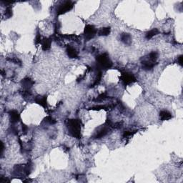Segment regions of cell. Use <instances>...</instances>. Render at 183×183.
I'll return each instance as SVG.
<instances>
[{"label":"cell","instance_id":"obj_23","mask_svg":"<svg viewBox=\"0 0 183 183\" xmlns=\"http://www.w3.org/2000/svg\"><path fill=\"white\" fill-rule=\"evenodd\" d=\"M45 122H46L47 123H49V125H54L55 124V123L57 122V121L55 120H54L52 117H47L46 118H45V120H44Z\"/></svg>","mask_w":183,"mask_h":183},{"label":"cell","instance_id":"obj_14","mask_svg":"<svg viewBox=\"0 0 183 183\" xmlns=\"http://www.w3.org/2000/svg\"><path fill=\"white\" fill-rule=\"evenodd\" d=\"M52 42V40L51 38H47V37H46V38L42 39L41 45L42 49L43 51H48L50 49Z\"/></svg>","mask_w":183,"mask_h":183},{"label":"cell","instance_id":"obj_12","mask_svg":"<svg viewBox=\"0 0 183 183\" xmlns=\"http://www.w3.org/2000/svg\"><path fill=\"white\" fill-rule=\"evenodd\" d=\"M66 53L69 58L75 59L78 57V52L75 47H72L71 45H67Z\"/></svg>","mask_w":183,"mask_h":183},{"label":"cell","instance_id":"obj_17","mask_svg":"<svg viewBox=\"0 0 183 183\" xmlns=\"http://www.w3.org/2000/svg\"><path fill=\"white\" fill-rule=\"evenodd\" d=\"M110 32L111 28L109 27H102L99 31H97V34H98L99 36H101V37H107V36H108L110 34Z\"/></svg>","mask_w":183,"mask_h":183},{"label":"cell","instance_id":"obj_11","mask_svg":"<svg viewBox=\"0 0 183 183\" xmlns=\"http://www.w3.org/2000/svg\"><path fill=\"white\" fill-rule=\"evenodd\" d=\"M35 102L37 104H38L44 107L45 109L48 108V105H47V95H38V96L35 97Z\"/></svg>","mask_w":183,"mask_h":183},{"label":"cell","instance_id":"obj_8","mask_svg":"<svg viewBox=\"0 0 183 183\" xmlns=\"http://www.w3.org/2000/svg\"><path fill=\"white\" fill-rule=\"evenodd\" d=\"M141 65H142V69L143 70L151 71L158 65V62L151 60L148 56H145L141 59Z\"/></svg>","mask_w":183,"mask_h":183},{"label":"cell","instance_id":"obj_2","mask_svg":"<svg viewBox=\"0 0 183 183\" xmlns=\"http://www.w3.org/2000/svg\"><path fill=\"white\" fill-rule=\"evenodd\" d=\"M112 62L107 52L100 54L96 57L95 69L96 70H107L112 67Z\"/></svg>","mask_w":183,"mask_h":183},{"label":"cell","instance_id":"obj_24","mask_svg":"<svg viewBox=\"0 0 183 183\" xmlns=\"http://www.w3.org/2000/svg\"><path fill=\"white\" fill-rule=\"evenodd\" d=\"M8 61L9 62H12L15 63V64H17V65H19L21 66L22 65V62L19 60V59L17 58V57H12V58H7V59Z\"/></svg>","mask_w":183,"mask_h":183},{"label":"cell","instance_id":"obj_19","mask_svg":"<svg viewBox=\"0 0 183 183\" xmlns=\"http://www.w3.org/2000/svg\"><path fill=\"white\" fill-rule=\"evenodd\" d=\"M137 130L135 131H125L124 133L122 135V138L125 139L126 140H129L130 139L132 138L135 133H136Z\"/></svg>","mask_w":183,"mask_h":183},{"label":"cell","instance_id":"obj_10","mask_svg":"<svg viewBox=\"0 0 183 183\" xmlns=\"http://www.w3.org/2000/svg\"><path fill=\"white\" fill-rule=\"evenodd\" d=\"M9 120L12 125H15L16 123H18L21 120L20 114L17 110H11L9 112Z\"/></svg>","mask_w":183,"mask_h":183},{"label":"cell","instance_id":"obj_25","mask_svg":"<svg viewBox=\"0 0 183 183\" xmlns=\"http://www.w3.org/2000/svg\"><path fill=\"white\" fill-rule=\"evenodd\" d=\"M42 41V39L40 33H39V32H37V35H36V37H35V45H39V44H41Z\"/></svg>","mask_w":183,"mask_h":183},{"label":"cell","instance_id":"obj_28","mask_svg":"<svg viewBox=\"0 0 183 183\" xmlns=\"http://www.w3.org/2000/svg\"><path fill=\"white\" fill-rule=\"evenodd\" d=\"M60 22H57L56 23H55V30H58V29H59V27H60Z\"/></svg>","mask_w":183,"mask_h":183},{"label":"cell","instance_id":"obj_3","mask_svg":"<svg viewBox=\"0 0 183 183\" xmlns=\"http://www.w3.org/2000/svg\"><path fill=\"white\" fill-rule=\"evenodd\" d=\"M32 165L29 163L25 165H16L14 167L12 171V175L17 178H23L28 176L31 173Z\"/></svg>","mask_w":183,"mask_h":183},{"label":"cell","instance_id":"obj_5","mask_svg":"<svg viewBox=\"0 0 183 183\" xmlns=\"http://www.w3.org/2000/svg\"><path fill=\"white\" fill-rule=\"evenodd\" d=\"M120 79V81L122 82V85H124V86H128V85L133 84V83L136 82L137 81L135 75L133 74L132 72L127 71L122 72H121Z\"/></svg>","mask_w":183,"mask_h":183},{"label":"cell","instance_id":"obj_16","mask_svg":"<svg viewBox=\"0 0 183 183\" xmlns=\"http://www.w3.org/2000/svg\"><path fill=\"white\" fill-rule=\"evenodd\" d=\"M160 33V32L159 31L158 29L153 28L151 29V30L145 33V37L147 40H150V39L152 38V37H154L155 36H157L158 35H159Z\"/></svg>","mask_w":183,"mask_h":183},{"label":"cell","instance_id":"obj_20","mask_svg":"<svg viewBox=\"0 0 183 183\" xmlns=\"http://www.w3.org/2000/svg\"><path fill=\"white\" fill-rule=\"evenodd\" d=\"M13 15V12H12V9L11 7H7L6 8L5 11V16L7 19H9V18H11Z\"/></svg>","mask_w":183,"mask_h":183},{"label":"cell","instance_id":"obj_6","mask_svg":"<svg viewBox=\"0 0 183 183\" xmlns=\"http://www.w3.org/2000/svg\"><path fill=\"white\" fill-rule=\"evenodd\" d=\"M74 2L72 1H65L62 2L60 5H59L56 9V14L57 16L65 15V13L68 12L73 9Z\"/></svg>","mask_w":183,"mask_h":183},{"label":"cell","instance_id":"obj_9","mask_svg":"<svg viewBox=\"0 0 183 183\" xmlns=\"http://www.w3.org/2000/svg\"><path fill=\"white\" fill-rule=\"evenodd\" d=\"M35 83V81L29 77H25L21 80V85L24 90H30Z\"/></svg>","mask_w":183,"mask_h":183},{"label":"cell","instance_id":"obj_22","mask_svg":"<svg viewBox=\"0 0 183 183\" xmlns=\"http://www.w3.org/2000/svg\"><path fill=\"white\" fill-rule=\"evenodd\" d=\"M109 97L107 96L106 93H102V94L99 95L98 97H97L96 99H95V101H97V102H101V101L105 100V99H108Z\"/></svg>","mask_w":183,"mask_h":183},{"label":"cell","instance_id":"obj_18","mask_svg":"<svg viewBox=\"0 0 183 183\" xmlns=\"http://www.w3.org/2000/svg\"><path fill=\"white\" fill-rule=\"evenodd\" d=\"M97 75H96V77H95V82H94V83L92 84V87H94L95 86H97V85H98L99 83H100L101 79H102V71L97 70Z\"/></svg>","mask_w":183,"mask_h":183},{"label":"cell","instance_id":"obj_7","mask_svg":"<svg viewBox=\"0 0 183 183\" xmlns=\"http://www.w3.org/2000/svg\"><path fill=\"white\" fill-rule=\"evenodd\" d=\"M97 34V30L94 25H87L85 26L84 30V37L85 41L88 42L92 39Z\"/></svg>","mask_w":183,"mask_h":183},{"label":"cell","instance_id":"obj_21","mask_svg":"<svg viewBox=\"0 0 183 183\" xmlns=\"http://www.w3.org/2000/svg\"><path fill=\"white\" fill-rule=\"evenodd\" d=\"M113 106L110 105V106H107V105H97V106L92 107L89 109H93V110H99V109H106L109 108H112Z\"/></svg>","mask_w":183,"mask_h":183},{"label":"cell","instance_id":"obj_4","mask_svg":"<svg viewBox=\"0 0 183 183\" xmlns=\"http://www.w3.org/2000/svg\"><path fill=\"white\" fill-rule=\"evenodd\" d=\"M111 127H114V124H112L110 120H107L104 125H102L97 129V131H95L94 135H92V138L95 140H99L106 136L110 131Z\"/></svg>","mask_w":183,"mask_h":183},{"label":"cell","instance_id":"obj_27","mask_svg":"<svg viewBox=\"0 0 183 183\" xmlns=\"http://www.w3.org/2000/svg\"><path fill=\"white\" fill-rule=\"evenodd\" d=\"M177 61H178V65H180V66H182L183 64H182V55H180L178 57V59H177Z\"/></svg>","mask_w":183,"mask_h":183},{"label":"cell","instance_id":"obj_1","mask_svg":"<svg viewBox=\"0 0 183 183\" xmlns=\"http://www.w3.org/2000/svg\"><path fill=\"white\" fill-rule=\"evenodd\" d=\"M67 132L69 136L76 139L82 137V122L79 119H68L65 122Z\"/></svg>","mask_w":183,"mask_h":183},{"label":"cell","instance_id":"obj_13","mask_svg":"<svg viewBox=\"0 0 183 183\" xmlns=\"http://www.w3.org/2000/svg\"><path fill=\"white\" fill-rule=\"evenodd\" d=\"M120 40L125 45H130L132 43V36L129 33H122L120 35Z\"/></svg>","mask_w":183,"mask_h":183},{"label":"cell","instance_id":"obj_15","mask_svg":"<svg viewBox=\"0 0 183 183\" xmlns=\"http://www.w3.org/2000/svg\"><path fill=\"white\" fill-rule=\"evenodd\" d=\"M160 118L161 121H168L172 118V113L168 110H162L160 112Z\"/></svg>","mask_w":183,"mask_h":183},{"label":"cell","instance_id":"obj_26","mask_svg":"<svg viewBox=\"0 0 183 183\" xmlns=\"http://www.w3.org/2000/svg\"><path fill=\"white\" fill-rule=\"evenodd\" d=\"M22 131L23 132L26 134V133L27 132V131H28V127L27 126V125H25L24 123H22Z\"/></svg>","mask_w":183,"mask_h":183},{"label":"cell","instance_id":"obj_29","mask_svg":"<svg viewBox=\"0 0 183 183\" xmlns=\"http://www.w3.org/2000/svg\"><path fill=\"white\" fill-rule=\"evenodd\" d=\"M4 150H5V146H4V143L2 142H1V154H2V155H3Z\"/></svg>","mask_w":183,"mask_h":183}]
</instances>
